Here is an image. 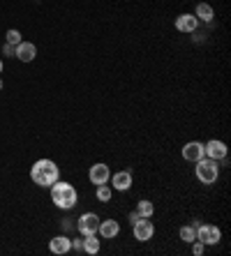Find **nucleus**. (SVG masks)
I'll return each instance as SVG.
<instances>
[{
    "mask_svg": "<svg viewBox=\"0 0 231 256\" xmlns=\"http://www.w3.org/2000/svg\"><path fill=\"white\" fill-rule=\"evenodd\" d=\"M30 178L40 187H51L56 180H60V168L54 160H37L30 168Z\"/></svg>",
    "mask_w": 231,
    "mask_h": 256,
    "instance_id": "nucleus-1",
    "label": "nucleus"
},
{
    "mask_svg": "<svg viewBox=\"0 0 231 256\" xmlns=\"http://www.w3.org/2000/svg\"><path fill=\"white\" fill-rule=\"evenodd\" d=\"M51 201L56 203V208L60 210H72L76 203H79V194L74 190V185L70 182H62V180H56L51 185Z\"/></svg>",
    "mask_w": 231,
    "mask_h": 256,
    "instance_id": "nucleus-2",
    "label": "nucleus"
},
{
    "mask_svg": "<svg viewBox=\"0 0 231 256\" xmlns=\"http://www.w3.org/2000/svg\"><path fill=\"white\" fill-rule=\"evenodd\" d=\"M194 176L199 178L201 185H215L220 178V162L210 160V157H204V160L196 162Z\"/></svg>",
    "mask_w": 231,
    "mask_h": 256,
    "instance_id": "nucleus-3",
    "label": "nucleus"
},
{
    "mask_svg": "<svg viewBox=\"0 0 231 256\" xmlns=\"http://www.w3.org/2000/svg\"><path fill=\"white\" fill-rule=\"evenodd\" d=\"M196 240L204 244H218L222 240V231L215 224H196Z\"/></svg>",
    "mask_w": 231,
    "mask_h": 256,
    "instance_id": "nucleus-4",
    "label": "nucleus"
},
{
    "mask_svg": "<svg viewBox=\"0 0 231 256\" xmlns=\"http://www.w3.org/2000/svg\"><path fill=\"white\" fill-rule=\"evenodd\" d=\"M132 233L139 242H148V240L155 236V226H152L150 217H139V220L132 224Z\"/></svg>",
    "mask_w": 231,
    "mask_h": 256,
    "instance_id": "nucleus-5",
    "label": "nucleus"
},
{
    "mask_svg": "<svg viewBox=\"0 0 231 256\" xmlns=\"http://www.w3.org/2000/svg\"><path fill=\"white\" fill-rule=\"evenodd\" d=\"M100 228V217L95 212H84L76 220V231L81 233V236H90V233H98Z\"/></svg>",
    "mask_w": 231,
    "mask_h": 256,
    "instance_id": "nucleus-6",
    "label": "nucleus"
},
{
    "mask_svg": "<svg viewBox=\"0 0 231 256\" xmlns=\"http://www.w3.org/2000/svg\"><path fill=\"white\" fill-rule=\"evenodd\" d=\"M180 155H182V160H185V162L196 164L199 160H204V157H206V152H204V143H201V141L185 143V146H182V150H180Z\"/></svg>",
    "mask_w": 231,
    "mask_h": 256,
    "instance_id": "nucleus-7",
    "label": "nucleus"
},
{
    "mask_svg": "<svg viewBox=\"0 0 231 256\" xmlns=\"http://www.w3.org/2000/svg\"><path fill=\"white\" fill-rule=\"evenodd\" d=\"M111 178V168L104 164V162H98V164H92L90 171H88V180H90L92 185H104V182H109Z\"/></svg>",
    "mask_w": 231,
    "mask_h": 256,
    "instance_id": "nucleus-8",
    "label": "nucleus"
},
{
    "mask_svg": "<svg viewBox=\"0 0 231 256\" xmlns=\"http://www.w3.org/2000/svg\"><path fill=\"white\" fill-rule=\"evenodd\" d=\"M204 152H206V157H210V160H224L226 152H229V148H226L224 141H218V138H213V141L204 143Z\"/></svg>",
    "mask_w": 231,
    "mask_h": 256,
    "instance_id": "nucleus-9",
    "label": "nucleus"
},
{
    "mask_svg": "<svg viewBox=\"0 0 231 256\" xmlns=\"http://www.w3.org/2000/svg\"><path fill=\"white\" fill-rule=\"evenodd\" d=\"M49 250L51 254H67V252L72 250V236H67V233H60V236H56V238L49 240Z\"/></svg>",
    "mask_w": 231,
    "mask_h": 256,
    "instance_id": "nucleus-10",
    "label": "nucleus"
},
{
    "mask_svg": "<svg viewBox=\"0 0 231 256\" xmlns=\"http://www.w3.org/2000/svg\"><path fill=\"white\" fill-rule=\"evenodd\" d=\"M111 187H114L116 192H128L130 187H132V171H118L114 173L109 178Z\"/></svg>",
    "mask_w": 231,
    "mask_h": 256,
    "instance_id": "nucleus-11",
    "label": "nucleus"
},
{
    "mask_svg": "<svg viewBox=\"0 0 231 256\" xmlns=\"http://www.w3.org/2000/svg\"><path fill=\"white\" fill-rule=\"evenodd\" d=\"M14 56H16L21 62H32V60L37 58V46L32 42H21V44H16Z\"/></svg>",
    "mask_w": 231,
    "mask_h": 256,
    "instance_id": "nucleus-12",
    "label": "nucleus"
},
{
    "mask_svg": "<svg viewBox=\"0 0 231 256\" xmlns=\"http://www.w3.org/2000/svg\"><path fill=\"white\" fill-rule=\"evenodd\" d=\"M196 28H199V18L194 14H180L176 18V30H180V32H190L192 35Z\"/></svg>",
    "mask_w": 231,
    "mask_h": 256,
    "instance_id": "nucleus-13",
    "label": "nucleus"
},
{
    "mask_svg": "<svg viewBox=\"0 0 231 256\" xmlns=\"http://www.w3.org/2000/svg\"><path fill=\"white\" fill-rule=\"evenodd\" d=\"M98 233H100V238H104V240H111V238H116L118 233H120V224L116 220H100V228H98Z\"/></svg>",
    "mask_w": 231,
    "mask_h": 256,
    "instance_id": "nucleus-14",
    "label": "nucleus"
},
{
    "mask_svg": "<svg viewBox=\"0 0 231 256\" xmlns=\"http://www.w3.org/2000/svg\"><path fill=\"white\" fill-rule=\"evenodd\" d=\"M194 16L199 18V24H210L215 18V10L208 5V2H199L194 10Z\"/></svg>",
    "mask_w": 231,
    "mask_h": 256,
    "instance_id": "nucleus-15",
    "label": "nucleus"
},
{
    "mask_svg": "<svg viewBox=\"0 0 231 256\" xmlns=\"http://www.w3.org/2000/svg\"><path fill=\"white\" fill-rule=\"evenodd\" d=\"M100 250H102V242H100L98 233H90V236H84V252L86 254H100Z\"/></svg>",
    "mask_w": 231,
    "mask_h": 256,
    "instance_id": "nucleus-16",
    "label": "nucleus"
},
{
    "mask_svg": "<svg viewBox=\"0 0 231 256\" xmlns=\"http://www.w3.org/2000/svg\"><path fill=\"white\" fill-rule=\"evenodd\" d=\"M111 194H114V190H111L106 182H104V185H98V192H95V196H98L100 203H109V201H111Z\"/></svg>",
    "mask_w": 231,
    "mask_h": 256,
    "instance_id": "nucleus-17",
    "label": "nucleus"
},
{
    "mask_svg": "<svg viewBox=\"0 0 231 256\" xmlns=\"http://www.w3.org/2000/svg\"><path fill=\"white\" fill-rule=\"evenodd\" d=\"M136 212H139V217H152V214H155V206L144 198V201H139V206H136Z\"/></svg>",
    "mask_w": 231,
    "mask_h": 256,
    "instance_id": "nucleus-18",
    "label": "nucleus"
},
{
    "mask_svg": "<svg viewBox=\"0 0 231 256\" xmlns=\"http://www.w3.org/2000/svg\"><path fill=\"white\" fill-rule=\"evenodd\" d=\"M180 240L182 242H192V240H196V228L190 224V226H180Z\"/></svg>",
    "mask_w": 231,
    "mask_h": 256,
    "instance_id": "nucleus-19",
    "label": "nucleus"
},
{
    "mask_svg": "<svg viewBox=\"0 0 231 256\" xmlns=\"http://www.w3.org/2000/svg\"><path fill=\"white\" fill-rule=\"evenodd\" d=\"M5 40H7V44H14V46L24 42V40H21V32H18V30H7Z\"/></svg>",
    "mask_w": 231,
    "mask_h": 256,
    "instance_id": "nucleus-20",
    "label": "nucleus"
},
{
    "mask_svg": "<svg viewBox=\"0 0 231 256\" xmlns=\"http://www.w3.org/2000/svg\"><path fill=\"white\" fill-rule=\"evenodd\" d=\"M190 244H192V254H194V256H201L204 252H206V244L199 242V240H192Z\"/></svg>",
    "mask_w": 231,
    "mask_h": 256,
    "instance_id": "nucleus-21",
    "label": "nucleus"
},
{
    "mask_svg": "<svg viewBox=\"0 0 231 256\" xmlns=\"http://www.w3.org/2000/svg\"><path fill=\"white\" fill-rule=\"evenodd\" d=\"M60 228H62V233H72V228H76V224H72V220H62L60 222Z\"/></svg>",
    "mask_w": 231,
    "mask_h": 256,
    "instance_id": "nucleus-22",
    "label": "nucleus"
},
{
    "mask_svg": "<svg viewBox=\"0 0 231 256\" xmlns=\"http://www.w3.org/2000/svg\"><path fill=\"white\" fill-rule=\"evenodd\" d=\"M72 250L84 252V238H72Z\"/></svg>",
    "mask_w": 231,
    "mask_h": 256,
    "instance_id": "nucleus-23",
    "label": "nucleus"
},
{
    "mask_svg": "<svg viewBox=\"0 0 231 256\" xmlns=\"http://www.w3.org/2000/svg\"><path fill=\"white\" fill-rule=\"evenodd\" d=\"M14 51H16V46L5 42V46H2V54H5V56H12V58H14Z\"/></svg>",
    "mask_w": 231,
    "mask_h": 256,
    "instance_id": "nucleus-24",
    "label": "nucleus"
},
{
    "mask_svg": "<svg viewBox=\"0 0 231 256\" xmlns=\"http://www.w3.org/2000/svg\"><path fill=\"white\" fill-rule=\"evenodd\" d=\"M128 220H130V224H134V222L139 220V212H136V210H132V212L128 214Z\"/></svg>",
    "mask_w": 231,
    "mask_h": 256,
    "instance_id": "nucleus-25",
    "label": "nucleus"
},
{
    "mask_svg": "<svg viewBox=\"0 0 231 256\" xmlns=\"http://www.w3.org/2000/svg\"><path fill=\"white\" fill-rule=\"evenodd\" d=\"M2 88H5V84H2V78H0V90H2Z\"/></svg>",
    "mask_w": 231,
    "mask_h": 256,
    "instance_id": "nucleus-26",
    "label": "nucleus"
},
{
    "mask_svg": "<svg viewBox=\"0 0 231 256\" xmlns=\"http://www.w3.org/2000/svg\"><path fill=\"white\" fill-rule=\"evenodd\" d=\"M0 74H2V60H0Z\"/></svg>",
    "mask_w": 231,
    "mask_h": 256,
    "instance_id": "nucleus-27",
    "label": "nucleus"
}]
</instances>
